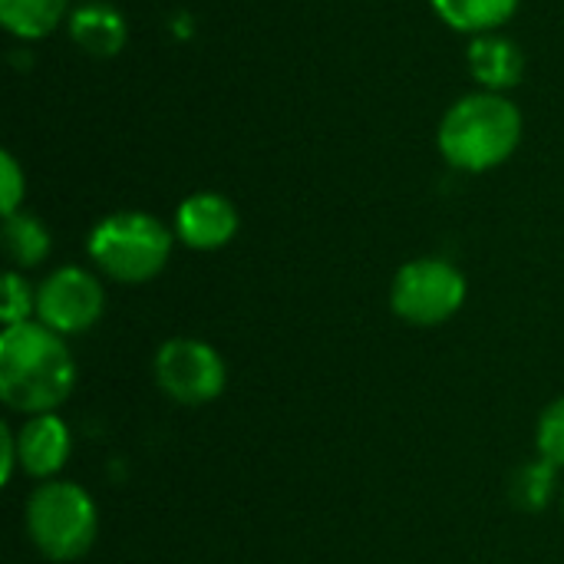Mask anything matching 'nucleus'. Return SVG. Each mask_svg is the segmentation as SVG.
<instances>
[{"label": "nucleus", "mask_w": 564, "mask_h": 564, "mask_svg": "<svg viewBox=\"0 0 564 564\" xmlns=\"http://www.w3.org/2000/svg\"><path fill=\"white\" fill-rule=\"evenodd\" d=\"M172 231L149 212H112L89 231L93 264L119 284H145L172 254Z\"/></svg>", "instance_id": "7ed1b4c3"}, {"label": "nucleus", "mask_w": 564, "mask_h": 564, "mask_svg": "<svg viewBox=\"0 0 564 564\" xmlns=\"http://www.w3.org/2000/svg\"><path fill=\"white\" fill-rule=\"evenodd\" d=\"M33 311H36V291L26 284V278L20 271H7L3 274V301H0L3 324L7 327L23 324V321H30Z\"/></svg>", "instance_id": "dca6fc26"}, {"label": "nucleus", "mask_w": 564, "mask_h": 564, "mask_svg": "<svg viewBox=\"0 0 564 564\" xmlns=\"http://www.w3.org/2000/svg\"><path fill=\"white\" fill-rule=\"evenodd\" d=\"M436 17L459 33L482 36L502 30L519 10V0H430Z\"/></svg>", "instance_id": "f8f14e48"}, {"label": "nucleus", "mask_w": 564, "mask_h": 564, "mask_svg": "<svg viewBox=\"0 0 564 564\" xmlns=\"http://www.w3.org/2000/svg\"><path fill=\"white\" fill-rule=\"evenodd\" d=\"M20 466V456H17V433L10 426H0V479L3 486L13 479V469Z\"/></svg>", "instance_id": "a211bd4d"}, {"label": "nucleus", "mask_w": 564, "mask_h": 564, "mask_svg": "<svg viewBox=\"0 0 564 564\" xmlns=\"http://www.w3.org/2000/svg\"><path fill=\"white\" fill-rule=\"evenodd\" d=\"M76 387V364L66 340L40 321L3 327L0 400L26 416L56 413Z\"/></svg>", "instance_id": "f257e3e1"}, {"label": "nucleus", "mask_w": 564, "mask_h": 564, "mask_svg": "<svg viewBox=\"0 0 564 564\" xmlns=\"http://www.w3.org/2000/svg\"><path fill=\"white\" fill-rule=\"evenodd\" d=\"M26 532L46 562H76L96 542V502L83 486L50 479L26 499Z\"/></svg>", "instance_id": "20e7f679"}, {"label": "nucleus", "mask_w": 564, "mask_h": 564, "mask_svg": "<svg viewBox=\"0 0 564 564\" xmlns=\"http://www.w3.org/2000/svg\"><path fill=\"white\" fill-rule=\"evenodd\" d=\"M23 195H26V175H23L20 162L10 152H0V208H3V218L20 212Z\"/></svg>", "instance_id": "f3484780"}, {"label": "nucleus", "mask_w": 564, "mask_h": 564, "mask_svg": "<svg viewBox=\"0 0 564 564\" xmlns=\"http://www.w3.org/2000/svg\"><path fill=\"white\" fill-rule=\"evenodd\" d=\"M66 17V0H0V23L20 40L50 36Z\"/></svg>", "instance_id": "ddd939ff"}, {"label": "nucleus", "mask_w": 564, "mask_h": 564, "mask_svg": "<svg viewBox=\"0 0 564 564\" xmlns=\"http://www.w3.org/2000/svg\"><path fill=\"white\" fill-rule=\"evenodd\" d=\"M66 26L73 43L89 56H116L129 40L126 17L109 3H83L69 13Z\"/></svg>", "instance_id": "9b49d317"}, {"label": "nucleus", "mask_w": 564, "mask_h": 564, "mask_svg": "<svg viewBox=\"0 0 564 564\" xmlns=\"http://www.w3.org/2000/svg\"><path fill=\"white\" fill-rule=\"evenodd\" d=\"M69 453H73V436H69V426L56 413L26 416V423L17 430L20 469L33 479L50 482L66 466Z\"/></svg>", "instance_id": "1a4fd4ad"}, {"label": "nucleus", "mask_w": 564, "mask_h": 564, "mask_svg": "<svg viewBox=\"0 0 564 564\" xmlns=\"http://www.w3.org/2000/svg\"><path fill=\"white\" fill-rule=\"evenodd\" d=\"M469 69L489 93H506L522 83L525 76V53L516 40L496 33L473 36L469 43Z\"/></svg>", "instance_id": "9d476101"}, {"label": "nucleus", "mask_w": 564, "mask_h": 564, "mask_svg": "<svg viewBox=\"0 0 564 564\" xmlns=\"http://www.w3.org/2000/svg\"><path fill=\"white\" fill-rule=\"evenodd\" d=\"M102 311H106L102 281L86 268L76 264L56 268L36 288V317L43 327L56 330L59 337L86 334L89 327L99 324Z\"/></svg>", "instance_id": "0eeeda50"}, {"label": "nucleus", "mask_w": 564, "mask_h": 564, "mask_svg": "<svg viewBox=\"0 0 564 564\" xmlns=\"http://www.w3.org/2000/svg\"><path fill=\"white\" fill-rule=\"evenodd\" d=\"M3 248L17 268H36L46 261L53 238H50V228L36 215L17 212L3 218Z\"/></svg>", "instance_id": "4468645a"}, {"label": "nucleus", "mask_w": 564, "mask_h": 564, "mask_svg": "<svg viewBox=\"0 0 564 564\" xmlns=\"http://www.w3.org/2000/svg\"><path fill=\"white\" fill-rule=\"evenodd\" d=\"M466 274L446 258L406 261L390 288V307L413 327H440L466 304Z\"/></svg>", "instance_id": "39448f33"}, {"label": "nucleus", "mask_w": 564, "mask_h": 564, "mask_svg": "<svg viewBox=\"0 0 564 564\" xmlns=\"http://www.w3.org/2000/svg\"><path fill=\"white\" fill-rule=\"evenodd\" d=\"M241 228V215L228 195L218 192H195L175 212V238L195 251H218L225 248Z\"/></svg>", "instance_id": "6e6552de"}, {"label": "nucleus", "mask_w": 564, "mask_h": 564, "mask_svg": "<svg viewBox=\"0 0 564 564\" xmlns=\"http://www.w3.org/2000/svg\"><path fill=\"white\" fill-rule=\"evenodd\" d=\"M535 443H539V456H542L549 466L564 469V397L545 406V413H542V420H539Z\"/></svg>", "instance_id": "2eb2a0df"}, {"label": "nucleus", "mask_w": 564, "mask_h": 564, "mask_svg": "<svg viewBox=\"0 0 564 564\" xmlns=\"http://www.w3.org/2000/svg\"><path fill=\"white\" fill-rule=\"evenodd\" d=\"M152 373L159 390L178 406H205L221 397L228 367L221 354L195 337H172L155 350Z\"/></svg>", "instance_id": "423d86ee"}, {"label": "nucleus", "mask_w": 564, "mask_h": 564, "mask_svg": "<svg viewBox=\"0 0 564 564\" xmlns=\"http://www.w3.org/2000/svg\"><path fill=\"white\" fill-rule=\"evenodd\" d=\"M522 109L506 93H469L440 122V155L459 172H489L509 162L522 142Z\"/></svg>", "instance_id": "f03ea898"}]
</instances>
